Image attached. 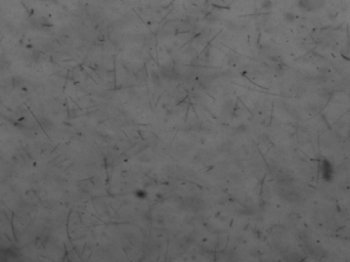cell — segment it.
I'll list each match as a JSON object with an SVG mask.
<instances>
[{
  "mask_svg": "<svg viewBox=\"0 0 350 262\" xmlns=\"http://www.w3.org/2000/svg\"><path fill=\"white\" fill-rule=\"evenodd\" d=\"M297 5L302 12H313L314 9L317 8V5H316L315 1H313V0H298Z\"/></svg>",
  "mask_w": 350,
  "mask_h": 262,
  "instance_id": "6da1fadb",
  "label": "cell"
},
{
  "mask_svg": "<svg viewBox=\"0 0 350 262\" xmlns=\"http://www.w3.org/2000/svg\"><path fill=\"white\" fill-rule=\"evenodd\" d=\"M284 19L287 23H293L295 21V13L292 12H287L284 14Z\"/></svg>",
  "mask_w": 350,
  "mask_h": 262,
  "instance_id": "7a4b0ae2",
  "label": "cell"
},
{
  "mask_svg": "<svg viewBox=\"0 0 350 262\" xmlns=\"http://www.w3.org/2000/svg\"><path fill=\"white\" fill-rule=\"evenodd\" d=\"M273 6V3L271 0H263L262 4H261V7L263 9H271Z\"/></svg>",
  "mask_w": 350,
  "mask_h": 262,
  "instance_id": "3957f363",
  "label": "cell"
}]
</instances>
